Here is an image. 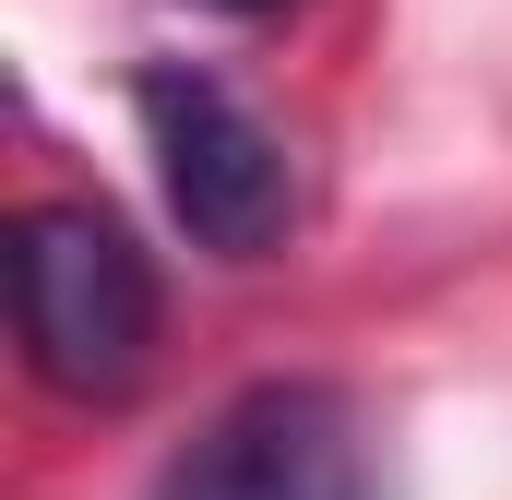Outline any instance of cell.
Masks as SVG:
<instances>
[{
  "label": "cell",
  "mask_w": 512,
  "mask_h": 500,
  "mask_svg": "<svg viewBox=\"0 0 512 500\" xmlns=\"http://www.w3.org/2000/svg\"><path fill=\"white\" fill-rule=\"evenodd\" d=\"M12 322L48 393L108 405L155 358V262L108 203H24L12 215Z\"/></svg>",
  "instance_id": "1"
},
{
  "label": "cell",
  "mask_w": 512,
  "mask_h": 500,
  "mask_svg": "<svg viewBox=\"0 0 512 500\" xmlns=\"http://www.w3.org/2000/svg\"><path fill=\"white\" fill-rule=\"evenodd\" d=\"M143 143H155V179H167V215L191 227V250L215 262H262V250L298 227V155L286 131L262 120L239 84L191 72V60H155L131 84Z\"/></svg>",
  "instance_id": "2"
},
{
  "label": "cell",
  "mask_w": 512,
  "mask_h": 500,
  "mask_svg": "<svg viewBox=\"0 0 512 500\" xmlns=\"http://www.w3.org/2000/svg\"><path fill=\"white\" fill-rule=\"evenodd\" d=\"M143 500H370V417L334 381H251L155 465Z\"/></svg>",
  "instance_id": "3"
},
{
  "label": "cell",
  "mask_w": 512,
  "mask_h": 500,
  "mask_svg": "<svg viewBox=\"0 0 512 500\" xmlns=\"http://www.w3.org/2000/svg\"><path fill=\"white\" fill-rule=\"evenodd\" d=\"M203 12H286V0H203Z\"/></svg>",
  "instance_id": "4"
}]
</instances>
